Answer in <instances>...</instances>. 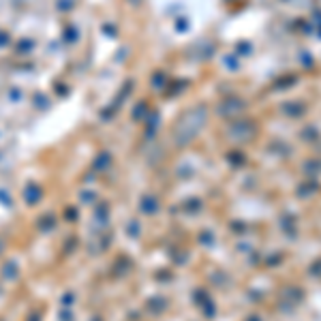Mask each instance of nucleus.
<instances>
[{
  "mask_svg": "<svg viewBox=\"0 0 321 321\" xmlns=\"http://www.w3.org/2000/svg\"><path fill=\"white\" fill-rule=\"evenodd\" d=\"M203 120H206V114H203V110L199 107V110H195V112H191V114H186L184 118L178 122V129L176 131H182V129H186L189 133H186V141H189L195 133L199 131V127L203 124Z\"/></svg>",
  "mask_w": 321,
  "mask_h": 321,
  "instance_id": "obj_1",
  "label": "nucleus"
},
{
  "mask_svg": "<svg viewBox=\"0 0 321 321\" xmlns=\"http://www.w3.org/2000/svg\"><path fill=\"white\" fill-rule=\"evenodd\" d=\"M242 107H244V103L240 99H227L221 105V114L223 116H238L240 112H242Z\"/></svg>",
  "mask_w": 321,
  "mask_h": 321,
  "instance_id": "obj_2",
  "label": "nucleus"
}]
</instances>
